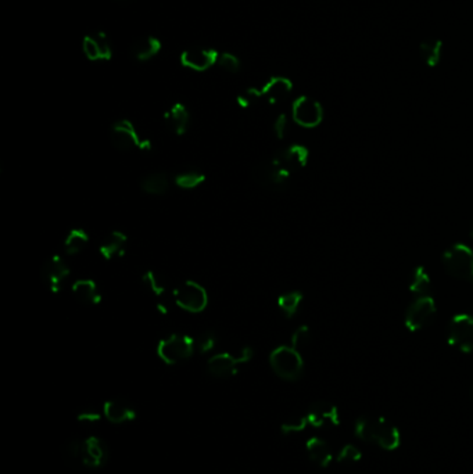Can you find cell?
I'll list each match as a JSON object with an SVG mask.
<instances>
[{
  "instance_id": "cell-29",
  "label": "cell",
  "mask_w": 473,
  "mask_h": 474,
  "mask_svg": "<svg viewBox=\"0 0 473 474\" xmlns=\"http://www.w3.org/2000/svg\"><path fill=\"white\" fill-rule=\"evenodd\" d=\"M206 181V177L203 172H200L199 170H183L181 172H178V175L175 177V183L177 186H180L181 189H196L199 187L202 183Z\"/></svg>"
},
{
  "instance_id": "cell-41",
  "label": "cell",
  "mask_w": 473,
  "mask_h": 474,
  "mask_svg": "<svg viewBox=\"0 0 473 474\" xmlns=\"http://www.w3.org/2000/svg\"><path fill=\"white\" fill-rule=\"evenodd\" d=\"M471 239L473 240V225H472V229H471Z\"/></svg>"
},
{
  "instance_id": "cell-11",
  "label": "cell",
  "mask_w": 473,
  "mask_h": 474,
  "mask_svg": "<svg viewBox=\"0 0 473 474\" xmlns=\"http://www.w3.org/2000/svg\"><path fill=\"white\" fill-rule=\"evenodd\" d=\"M291 115L297 125L303 128H315L322 122L324 109L317 100L308 96H300L293 103Z\"/></svg>"
},
{
  "instance_id": "cell-37",
  "label": "cell",
  "mask_w": 473,
  "mask_h": 474,
  "mask_svg": "<svg viewBox=\"0 0 473 474\" xmlns=\"http://www.w3.org/2000/svg\"><path fill=\"white\" fill-rule=\"evenodd\" d=\"M259 99H262L259 89L250 88V89L245 90L242 95L238 96V103H239L240 107H250L252 105H255V102H258Z\"/></svg>"
},
{
  "instance_id": "cell-21",
  "label": "cell",
  "mask_w": 473,
  "mask_h": 474,
  "mask_svg": "<svg viewBox=\"0 0 473 474\" xmlns=\"http://www.w3.org/2000/svg\"><path fill=\"white\" fill-rule=\"evenodd\" d=\"M161 50V42L156 37L145 35L138 37L132 43V56L139 61H147L153 57H156Z\"/></svg>"
},
{
  "instance_id": "cell-35",
  "label": "cell",
  "mask_w": 473,
  "mask_h": 474,
  "mask_svg": "<svg viewBox=\"0 0 473 474\" xmlns=\"http://www.w3.org/2000/svg\"><path fill=\"white\" fill-rule=\"evenodd\" d=\"M102 417H105L103 415V409H96V408H85V409H81L78 413H76V419L78 422L81 423H96L99 422Z\"/></svg>"
},
{
  "instance_id": "cell-4",
  "label": "cell",
  "mask_w": 473,
  "mask_h": 474,
  "mask_svg": "<svg viewBox=\"0 0 473 474\" xmlns=\"http://www.w3.org/2000/svg\"><path fill=\"white\" fill-rule=\"evenodd\" d=\"M196 351V343L190 336L174 333L157 345V355L165 365H178L189 360Z\"/></svg>"
},
{
  "instance_id": "cell-17",
  "label": "cell",
  "mask_w": 473,
  "mask_h": 474,
  "mask_svg": "<svg viewBox=\"0 0 473 474\" xmlns=\"http://www.w3.org/2000/svg\"><path fill=\"white\" fill-rule=\"evenodd\" d=\"M291 89L293 85L291 79L285 76H274L262 86V89H259V92L261 97L265 99L268 103L278 105L289 97Z\"/></svg>"
},
{
  "instance_id": "cell-33",
  "label": "cell",
  "mask_w": 473,
  "mask_h": 474,
  "mask_svg": "<svg viewBox=\"0 0 473 474\" xmlns=\"http://www.w3.org/2000/svg\"><path fill=\"white\" fill-rule=\"evenodd\" d=\"M310 338H311L310 328H307L305 325L300 326V328H296V331L291 336V347L296 348L297 351H301L303 348H305L308 345Z\"/></svg>"
},
{
  "instance_id": "cell-8",
  "label": "cell",
  "mask_w": 473,
  "mask_h": 474,
  "mask_svg": "<svg viewBox=\"0 0 473 474\" xmlns=\"http://www.w3.org/2000/svg\"><path fill=\"white\" fill-rule=\"evenodd\" d=\"M253 358V350L246 347L240 351L239 355H233L230 352H221L213 355L207 361V370L211 376L217 379H228L236 374L238 366L246 364Z\"/></svg>"
},
{
  "instance_id": "cell-12",
  "label": "cell",
  "mask_w": 473,
  "mask_h": 474,
  "mask_svg": "<svg viewBox=\"0 0 473 474\" xmlns=\"http://www.w3.org/2000/svg\"><path fill=\"white\" fill-rule=\"evenodd\" d=\"M69 276L70 268L62 256H50L40 266V280L52 292H60Z\"/></svg>"
},
{
  "instance_id": "cell-3",
  "label": "cell",
  "mask_w": 473,
  "mask_h": 474,
  "mask_svg": "<svg viewBox=\"0 0 473 474\" xmlns=\"http://www.w3.org/2000/svg\"><path fill=\"white\" fill-rule=\"evenodd\" d=\"M269 365L278 377L286 381L298 380L304 370V362L300 351H297L291 345L276 347L269 354Z\"/></svg>"
},
{
  "instance_id": "cell-14",
  "label": "cell",
  "mask_w": 473,
  "mask_h": 474,
  "mask_svg": "<svg viewBox=\"0 0 473 474\" xmlns=\"http://www.w3.org/2000/svg\"><path fill=\"white\" fill-rule=\"evenodd\" d=\"M110 459L109 445L102 438L92 436L83 439L82 465L89 469H100Z\"/></svg>"
},
{
  "instance_id": "cell-13",
  "label": "cell",
  "mask_w": 473,
  "mask_h": 474,
  "mask_svg": "<svg viewBox=\"0 0 473 474\" xmlns=\"http://www.w3.org/2000/svg\"><path fill=\"white\" fill-rule=\"evenodd\" d=\"M219 53L216 49L193 46L183 50L181 63L186 69L194 71H206L218 63Z\"/></svg>"
},
{
  "instance_id": "cell-10",
  "label": "cell",
  "mask_w": 473,
  "mask_h": 474,
  "mask_svg": "<svg viewBox=\"0 0 473 474\" xmlns=\"http://www.w3.org/2000/svg\"><path fill=\"white\" fill-rule=\"evenodd\" d=\"M436 304L432 297L416 298L405 311V328L419 331L429 326L436 315Z\"/></svg>"
},
{
  "instance_id": "cell-25",
  "label": "cell",
  "mask_w": 473,
  "mask_h": 474,
  "mask_svg": "<svg viewBox=\"0 0 473 474\" xmlns=\"http://www.w3.org/2000/svg\"><path fill=\"white\" fill-rule=\"evenodd\" d=\"M89 244V235L85 229H71L64 240V251L67 256H76L82 253Z\"/></svg>"
},
{
  "instance_id": "cell-2",
  "label": "cell",
  "mask_w": 473,
  "mask_h": 474,
  "mask_svg": "<svg viewBox=\"0 0 473 474\" xmlns=\"http://www.w3.org/2000/svg\"><path fill=\"white\" fill-rule=\"evenodd\" d=\"M356 436L386 451L396 449L401 441L400 432L393 423L373 416H363L356 422Z\"/></svg>"
},
{
  "instance_id": "cell-6",
  "label": "cell",
  "mask_w": 473,
  "mask_h": 474,
  "mask_svg": "<svg viewBox=\"0 0 473 474\" xmlns=\"http://www.w3.org/2000/svg\"><path fill=\"white\" fill-rule=\"evenodd\" d=\"M110 139L112 146L122 151L131 150H150L151 145L147 139H142L134 124L128 119H119L111 125Z\"/></svg>"
},
{
  "instance_id": "cell-1",
  "label": "cell",
  "mask_w": 473,
  "mask_h": 474,
  "mask_svg": "<svg viewBox=\"0 0 473 474\" xmlns=\"http://www.w3.org/2000/svg\"><path fill=\"white\" fill-rule=\"evenodd\" d=\"M308 150L301 145H291L275 154L269 161L255 168V181L267 187H281L291 181V175L307 165Z\"/></svg>"
},
{
  "instance_id": "cell-28",
  "label": "cell",
  "mask_w": 473,
  "mask_h": 474,
  "mask_svg": "<svg viewBox=\"0 0 473 474\" xmlns=\"http://www.w3.org/2000/svg\"><path fill=\"white\" fill-rule=\"evenodd\" d=\"M62 454L64 458V462L69 466H78L82 465L83 458V439L81 438H70L63 444Z\"/></svg>"
},
{
  "instance_id": "cell-18",
  "label": "cell",
  "mask_w": 473,
  "mask_h": 474,
  "mask_svg": "<svg viewBox=\"0 0 473 474\" xmlns=\"http://www.w3.org/2000/svg\"><path fill=\"white\" fill-rule=\"evenodd\" d=\"M307 420H308V425H313V426H322L325 423H337V419H339V415H337V409L329 403V402L325 401H318L314 402L307 413Z\"/></svg>"
},
{
  "instance_id": "cell-9",
  "label": "cell",
  "mask_w": 473,
  "mask_h": 474,
  "mask_svg": "<svg viewBox=\"0 0 473 474\" xmlns=\"http://www.w3.org/2000/svg\"><path fill=\"white\" fill-rule=\"evenodd\" d=\"M174 300L175 304L185 311L199 314L206 309L209 304V294L202 285L187 280L174 290Z\"/></svg>"
},
{
  "instance_id": "cell-42",
  "label": "cell",
  "mask_w": 473,
  "mask_h": 474,
  "mask_svg": "<svg viewBox=\"0 0 473 474\" xmlns=\"http://www.w3.org/2000/svg\"><path fill=\"white\" fill-rule=\"evenodd\" d=\"M472 283H473V280H472Z\"/></svg>"
},
{
  "instance_id": "cell-36",
  "label": "cell",
  "mask_w": 473,
  "mask_h": 474,
  "mask_svg": "<svg viewBox=\"0 0 473 474\" xmlns=\"http://www.w3.org/2000/svg\"><path fill=\"white\" fill-rule=\"evenodd\" d=\"M308 425V420L307 417H297V419H293V420H288L285 422L282 426H281V430L284 434H291V433H298V432H303Z\"/></svg>"
},
{
  "instance_id": "cell-40",
  "label": "cell",
  "mask_w": 473,
  "mask_h": 474,
  "mask_svg": "<svg viewBox=\"0 0 473 474\" xmlns=\"http://www.w3.org/2000/svg\"><path fill=\"white\" fill-rule=\"evenodd\" d=\"M471 398H472V401H473V386H472V387H471Z\"/></svg>"
},
{
  "instance_id": "cell-22",
  "label": "cell",
  "mask_w": 473,
  "mask_h": 474,
  "mask_svg": "<svg viewBox=\"0 0 473 474\" xmlns=\"http://www.w3.org/2000/svg\"><path fill=\"white\" fill-rule=\"evenodd\" d=\"M305 449H307L308 458H310L314 463H317L318 466L325 468V466H328L329 463L332 462V451H330V446H329L327 441H324V439H321V438H310V439L307 441Z\"/></svg>"
},
{
  "instance_id": "cell-32",
  "label": "cell",
  "mask_w": 473,
  "mask_h": 474,
  "mask_svg": "<svg viewBox=\"0 0 473 474\" xmlns=\"http://www.w3.org/2000/svg\"><path fill=\"white\" fill-rule=\"evenodd\" d=\"M194 343H196V350H199L202 354H207L211 350H214L217 344V337L214 331H204L199 336L197 340H194Z\"/></svg>"
},
{
  "instance_id": "cell-5",
  "label": "cell",
  "mask_w": 473,
  "mask_h": 474,
  "mask_svg": "<svg viewBox=\"0 0 473 474\" xmlns=\"http://www.w3.org/2000/svg\"><path fill=\"white\" fill-rule=\"evenodd\" d=\"M445 272L458 280H473V251L465 244H454L443 254Z\"/></svg>"
},
{
  "instance_id": "cell-27",
  "label": "cell",
  "mask_w": 473,
  "mask_h": 474,
  "mask_svg": "<svg viewBox=\"0 0 473 474\" xmlns=\"http://www.w3.org/2000/svg\"><path fill=\"white\" fill-rule=\"evenodd\" d=\"M443 53V43L438 39H425L419 46V54L424 63L429 67H436L441 60Z\"/></svg>"
},
{
  "instance_id": "cell-7",
  "label": "cell",
  "mask_w": 473,
  "mask_h": 474,
  "mask_svg": "<svg viewBox=\"0 0 473 474\" xmlns=\"http://www.w3.org/2000/svg\"><path fill=\"white\" fill-rule=\"evenodd\" d=\"M447 340L450 345L461 352H473V316L460 314L451 318L447 326Z\"/></svg>"
},
{
  "instance_id": "cell-20",
  "label": "cell",
  "mask_w": 473,
  "mask_h": 474,
  "mask_svg": "<svg viewBox=\"0 0 473 474\" xmlns=\"http://www.w3.org/2000/svg\"><path fill=\"white\" fill-rule=\"evenodd\" d=\"M189 119H190L189 111L181 103L174 105L164 114V122L167 128L175 135H183L187 131Z\"/></svg>"
},
{
  "instance_id": "cell-23",
  "label": "cell",
  "mask_w": 473,
  "mask_h": 474,
  "mask_svg": "<svg viewBox=\"0 0 473 474\" xmlns=\"http://www.w3.org/2000/svg\"><path fill=\"white\" fill-rule=\"evenodd\" d=\"M74 297L82 304H99L102 295L98 289V285L90 279H79L73 285Z\"/></svg>"
},
{
  "instance_id": "cell-26",
  "label": "cell",
  "mask_w": 473,
  "mask_h": 474,
  "mask_svg": "<svg viewBox=\"0 0 473 474\" xmlns=\"http://www.w3.org/2000/svg\"><path fill=\"white\" fill-rule=\"evenodd\" d=\"M170 187L168 177L164 172H153L141 181V189L151 196H163Z\"/></svg>"
},
{
  "instance_id": "cell-16",
  "label": "cell",
  "mask_w": 473,
  "mask_h": 474,
  "mask_svg": "<svg viewBox=\"0 0 473 474\" xmlns=\"http://www.w3.org/2000/svg\"><path fill=\"white\" fill-rule=\"evenodd\" d=\"M105 419L112 425H124L136 419L134 405L124 398H112L103 405Z\"/></svg>"
},
{
  "instance_id": "cell-19",
  "label": "cell",
  "mask_w": 473,
  "mask_h": 474,
  "mask_svg": "<svg viewBox=\"0 0 473 474\" xmlns=\"http://www.w3.org/2000/svg\"><path fill=\"white\" fill-rule=\"evenodd\" d=\"M128 243V237L121 230H112L102 240L99 246V254L105 259H112L117 256H121L125 250Z\"/></svg>"
},
{
  "instance_id": "cell-31",
  "label": "cell",
  "mask_w": 473,
  "mask_h": 474,
  "mask_svg": "<svg viewBox=\"0 0 473 474\" xmlns=\"http://www.w3.org/2000/svg\"><path fill=\"white\" fill-rule=\"evenodd\" d=\"M142 282L148 292H153L154 295L160 297L167 290V283L153 271H147L142 276Z\"/></svg>"
},
{
  "instance_id": "cell-34",
  "label": "cell",
  "mask_w": 473,
  "mask_h": 474,
  "mask_svg": "<svg viewBox=\"0 0 473 474\" xmlns=\"http://www.w3.org/2000/svg\"><path fill=\"white\" fill-rule=\"evenodd\" d=\"M219 67L222 70H225L226 73H236L239 70H240V61L236 56L230 54V53H222L219 54L218 59Z\"/></svg>"
},
{
  "instance_id": "cell-30",
  "label": "cell",
  "mask_w": 473,
  "mask_h": 474,
  "mask_svg": "<svg viewBox=\"0 0 473 474\" xmlns=\"http://www.w3.org/2000/svg\"><path fill=\"white\" fill-rule=\"evenodd\" d=\"M301 301H303V294L301 292H285L278 298V305L286 316L291 318L298 311V307H300Z\"/></svg>"
},
{
  "instance_id": "cell-38",
  "label": "cell",
  "mask_w": 473,
  "mask_h": 474,
  "mask_svg": "<svg viewBox=\"0 0 473 474\" xmlns=\"http://www.w3.org/2000/svg\"><path fill=\"white\" fill-rule=\"evenodd\" d=\"M337 459L340 462H344V463H356L357 461L361 459V454H360V451L354 445H346L340 451Z\"/></svg>"
},
{
  "instance_id": "cell-15",
  "label": "cell",
  "mask_w": 473,
  "mask_h": 474,
  "mask_svg": "<svg viewBox=\"0 0 473 474\" xmlns=\"http://www.w3.org/2000/svg\"><path fill=\"white\" fill-rule=\"evenodd\" d=\"M82 49L85 56L90 61L110 60L112 56V49L110 45L109 37L105 32H95L83 37Z\"/></svg>"
},
{
  "instance_id": "cell-24",
  "label": "cell",
  "mask_w": 473,
  "mask_h": 474,
  "mask_svg": "<svg viewBox=\"0 0 473 474\" xmlns=\"http://www.w3.org/2000/svg\"><path fill=\"white\" fill-rule=\"evenodd\" d=\"M409 292L416 298L419 297H431L432 292V282L429 273L425 271L424 266H418L414 269L411 282H409Z\"/></svg>"
},
{
  "instance_id": "cell-39",
  "label": "cell",
  "mask_w": 473,
  "mask_h": 474,
  "mask_svg": "<svg viewBox=\"0 0 473 474\" xmlns=\"http://www.w3.org/2000/svg\"><path fill=\"white\" fill-rule=\"evenodd\" d=\"M274 132L278 139H284L288 132V117L286 114H281L274 124Z\"/></svg>"
}]
</instances>
